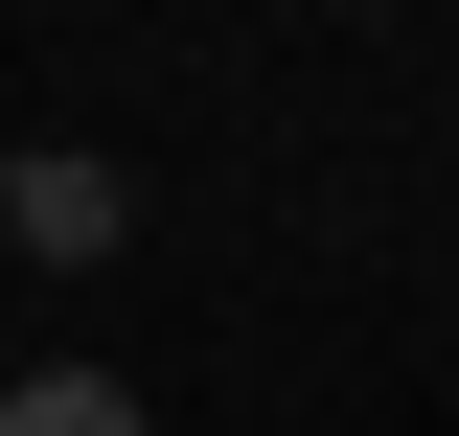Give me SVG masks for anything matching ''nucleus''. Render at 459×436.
<instances>
[{
    "instance_id": "obj_1",
    "label": "nucleus",
    "mask_w": 459,
    "mask_h": 436,
    "mask_svg": "<svg viewBox=\"0 0 459 436\" xmlns=\"http://www.w3.org/2000/svg\"><path fill=\"white\" fill-rule=\"evenodd\" d=\"M0 253H115V161H0Z\"/></svg>"
},
{
    "instance_id": "obj_2",
    "label": "nucleus",
    "mask_w": 459,
    "mask_h": 436,
    "mask_svg": "<svg viewBox=\"0 0 459 436\" xmlns=\"http://www.w3.org/2000/svg\"><path fill=\"white\" fill-rule=\"evenodd\" d=\"M0 436H161V414H138L115 368H23V390H0Z\"/></svg>"
}]
</instances>
